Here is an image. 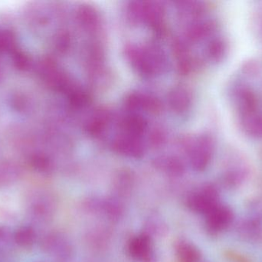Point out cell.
Here are the masks:
<instances>
[{
    "mask_svg": "<svg viewBox=\"0 0 262 262\" xmlns=\"http://www.w3.org/2000/svg\"><path fill=\"white\" fill-rule=\"evenodd\" d=\"M2 76H3V72H2L1 66H0V80H1Z\"/></svg>",
    "mask_w": 262,
    "mask_h": 262,
    "instance_id": "10",
    "label": "cell"
},
{
    "mask_svg": "<svg viewBox=\"0 0 262 262\" xmlns=\"http://www.w3.org/2000/svg\"><path fill=\"white\" fill-rule=\"evenodd\" d=\"M128 249L133 258L138 260L146 259L150 254V241L147 236L139 235L132 238Z\"/></svg>",
    "mask_w": 262,
    "mask_h": 262,
    "instance_id": "3",
    "label": "cell"
},
{
    "mask_svg": "<svg viewBox=\"0 0 262 262\" xmlns=\"http://www.w3.org/2000/svg\"><path fill=\"white\" fill-rule=\"evenodd\" d=\"M177 251L179 257L183 262H195L200 258V254L197 249L187 243L179 245Z\"/></svg>",
    "mask_w": 262,
    "mask_h": 262,
    "instance_id": "7",
    "label": "cell"
},
{
    "mask_svg": "<svg viewBox=\"0 0 262 262\" xmlns=\"http://www.w3.org/2000/svg\"><path fill=\"white\" fill-rule=\"evenodd\" d=\"M31 163L36 170L39 172H48L51 169V162L46 155L36 154L31 158Z\"/></svg>",
    "mask_w": 262,
    "mask_h": 262,
    "instance_id": "9",
    "label": "cell"
},
{
    "mask_svg": "<svg viewBox=\"0 0 262 262\" xmlns=\"http://www.w3.org/2000/svg\"><path fill=\"white\" fill-rule=\"evenodd\" d=\"M188 205L192 210L206 215L219 205L216 191L212 187L205 188L191 195Z\"/></svg>",
    "mask_w": 262,
    "mask_h": 262,
    "instance_id": "1",
    "label": "cell"
},
{
    "mask_svg": "<svg viewBox=\"0 0 262 262\" xmlns=\"http://www.w3.org/2000/svg\"><path fill=\"white\" fill-rule=\"evenodd\" d=\"M35 239V232L29 227L18 229L15 235V243L21 247H29L33 244Z\"/></svg>",
    "mask_w": 262,
    "mask_h": 262,
    "instance_id": "6",
    "label": "cell"
},
{
    "mask_svg": "<svg viewBox=\"0 0 262 262\" xmlns=\"http://www.w3.org/2000/svg\"><path fill=\"white\" fill-rule=\"evenodd\" d=\"M13 63L17 69L20 71H27L32 66L30 58L24 52L15 51L13 52Z\"/></svg>",
    "mask_w": 262,
    "mask_h": 262,
    "instance_id": "8",
    "label": "cell"
},
{
    "mask_svg": "<svg viewBox=\"0 0 262 262\" xmlns=\"http://www.w3.org/2000/svg\"><path fill=\"white\" fill-rule=\"evenodd\" d=\"M207 215L208 229L212 232H220L226 229L232 221V212L226 206H215Z\"/></svg>",
    "mask_w": 262,
    "mask_h": 262,
    "instance_id": "2",
    "label": "cell"
},
{
    "mask_svg": "<svg viewBox=\"0 0 262 262\" xmlns=\"http://www.w3.org/2000/svg\"><path fill=\"white\" fill-rule=\"evenodd\" d=\"M21 173L19 166L12 162L0 164V185H6L16 179Z\"/></svg>",
    "mask_w": 262,
    "mask_h": 262,
    "instance_id": "4",
    "label": "cell"
},
{
    "mask_svg": "<svg viewBox=\"0 0 262 262\" xmlns=\"http://www.w3.org/2000/svg\"><path fill=\"white\" fill-rule=\"evenodd\" d=\"M16 48V38L10 30L0 31V52H15Z\"/></svg>",
    "mask_w": 262,
    "mask_h": 262,
    "instance_id": "5",
    "label": "cell"
}]
</instances>
